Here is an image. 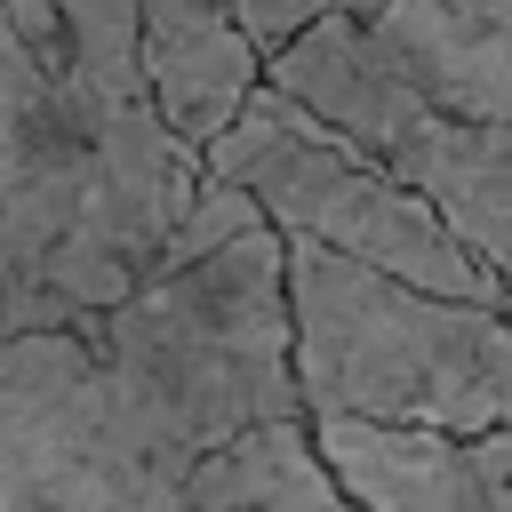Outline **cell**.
<instances>
[{"instance_id": "obj_4", "label": "cell", "mask_w": 512, "mask_h": 512, "mask_svg": "<svg viewBox=\"0 0 512 512\" xmlns=\"http://www.w3.org/2000/svg\"><path fill=\"white\" fill-rule=\"evenodd\" d=\"M200 448L80 328L0 336V512H168Z\"/></svg>"}, {"instance_id": "obj_8", "label": "cell", "mask_w": 512, "mask_h": 512, "mask_svg": "<svg viewBox=\"0 0 512 512\" xmlns=\"http://www.w3.org/2000/svg\"><path fill=\"white\" fill-rule=\"evenodd\" d=\"M368 24L440 112L512 136V0H392Z\"/></svg>"}, {"instance_id": "obj_10", "label": "cell", "mask_w": 512, "mask_h": 512, "mask_svg": "<svg viewBox=\"0 0 512 512\" xmlns=\"http://www.w3.org/2000/svg\"><path fill=\"white\" fill-rule=\"evenodd\" d=\"M168 512H368V504L328 472L312 424L288 416V424H256L224 440L216 456H200Z\"/></svg>"}, {"instance_id": "obj_9", "label": "cell", "mask_w": 512, "mask_h": 512, "mask_svg": "<svg viewBox=\"0 0 512 512\" xmlns=\"http://www.w3.org/2000/svg\"><path fill=\"white\" fill-rule=\"evenodd\" d=\"M384 168H400L408 184H424L440 200V216L496 264V280L512 288V136L504 128H472L440 104H424L408 120V136L384 152Z\"/></svg>"}, {"instance_id": "obj_6", "label": "cell", "mask_w": 512, "mask_h": 512, "mask_svg": "<svg viewBox=\"0 0 512 512\" xmlns=\"http://www.w3.org/2000/svg\"><path fill=\"white\" fill-rule=\"evenodd\" d=\"M312 440L368 512H512V424L496 432L312 424Z\"/></svg>"}, {"instance_id": "obj_5", "label": "cell", "mask_w": 512, "mask_h": 512, "mask_svg": "<svg viewBox=\"0 0 512 512\" xmlns=\"http://www.w3.org/2000/svg\"><path fill=\"white\" fill-rule=\"evenodd\" d=\"M200 160H208V176L256 192V208L296 240H320V248L360 256V264H384V272H400L416 288H440V296L512 304L496 264L440 216V200L424 184H408L400 168L360 152L344 128H328L320 112H304L272 80L240 104V120Z\"/></svg>"}, {"instance_id": "obj_1", "label": "cell", "mask_w": 512, "mask_h": 512, "mask_svg": "<svg viewBox=\"0 0 512 512\" xmlns=\"http://www.w3.org/2000/svg\"><path fill=\"white\" fill-rule=\"evenodd\" d=\"M208 184L168 112L80 80L48 0H0V336L80 328L136 296Z\"/></svg>"}, {"instance_id": "obj_3", "label": "cell", "mask_w": 512, "mask_h": 512, "mask_svg": "<svg viewBox=\"0 0 512 512\" xmlns=\"http://www.w3.org/2000/svg\"><path fill=\"white\" fill-rule=\"evenodd\" d=\"M128 376L176 416V432L216 456L256 424L304 416L296 392V312H288V232L264 216L240 240L160 264L136 296L88 320Z\"/></svg>"}, {"instance_id": "obj_2", "label": "cell", "mask_w": 512, "mask_h": 512, "mask_svg": "<svg viewBox=\"0 0 512 512\" xmlns=\"http://www.w3.org/2000/svg\"><path fill=\"white\" fill-rule=\"evenodd\" d=\"M288 312L304 424H512V304L440 296L288 232Z\"/></svg>"}, {"instance_id": "obj_7", "label": "cell", "mask_w": 512, "mask_h": 512, "mask_svg": "<svg viewBox=\"0 0 512 512\" xmlns=\"http://www.w3.org/2000/svg\"><path fill=\"white\" fill-rule=\"evenodd\" d=\"M136 16H144V72L168 128L208 152L264 88V48L240 0H136Z\"/></svg>"}, {"instance_id": "obj_11", "label": "cell", "mask_w": 512, "mask_h": 512, "mask_svg": "<svg viewBox=\"0 0 512 512\" xmlns=\"http://www.w3.org/2000/svg\"><path fill=\"white\" fill-rule=\"evenodd\" d=\"M376 8H392V0H240V16H248V32H256L264 56L280 40H296L304 24H320V16H376Z\"/></svg>"}]
</instances>
